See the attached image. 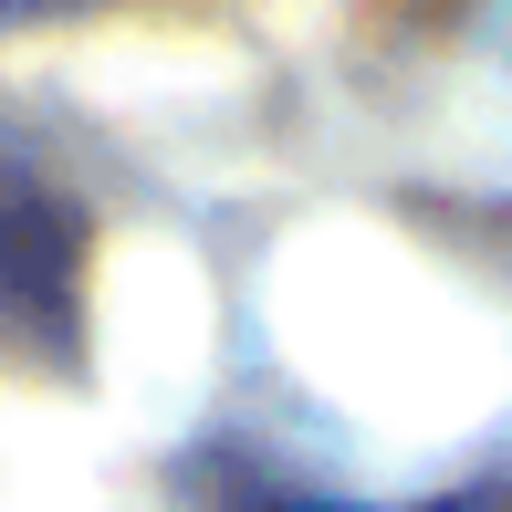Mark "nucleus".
Listing matches in <instances>:
<instances>
[{"label": "nucleus", "mask_w": 512, "mask_h": 512, "mask_svg": "<svg viewBox=\"0 0 512 512\" xmlns=\"http://www.w3.org/2000/svg\"><path fill=\"white\" fill-rule=\"evenodd\" d=\"M251 512H345V502H251Z\"/></svg>", "instance_id": "f257e3e1"}]
</instances>
